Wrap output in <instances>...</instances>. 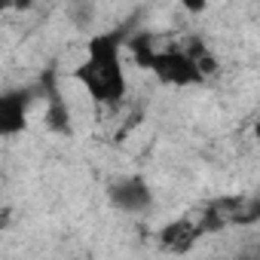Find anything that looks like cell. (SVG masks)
I'll use <instances>...</instances> for the list:
<instances>
[{
	"mask_svg": "<svg viewBox=\"0 0 260 260\" xmlns=\"http://www.w3.org/2000/svg\"><path fill=\"white\" fill-rule=\"evenodd\" d=\"M74 77L83 83V89L92 95L98 104H116L125 98L128 80L122 68V49H119V34L107 31L89 40L86 58L77 64Z\"/></svg>",
	"mask_w": 260,
	"mask_h": 260,
	"instance_id": "6da1fadb",
	"label": "cell"
}]
</instances>
